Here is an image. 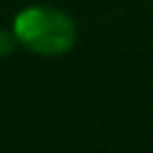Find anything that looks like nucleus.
Masks as SVG:
<instances>
[{"label": "nucleus", "instance_id": "obj_1", "mask_svg": "<svg viewBox=\"0 0 153 153\" xmlns=\"http://www.w3.org/2000/svg\"><path fill=\"white\" fill-rule=\"evenodd\" d=\"M13 36L38 56H61L74 46L76 26L66 13L46 5H31L13 21Z\"/></svg>", "mask_w": 153, "mask_h": 153}, {"label": "nucleus", "instance_id": "obj_2", "mask_svg": "<svg viewBox=\"0 0 153 153\" xmlns=\"http://www.w3.org/2000/svg\"><path fill=\"white\" fill-rule=\"evenodd\" d=\"M13 38H16L13 33H5V31L0 33V54H8V51H10V46H13Z\"/></svg>", "mask_w": 153, "mask_h": 153}]
</instances>
